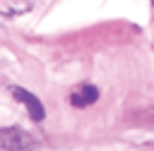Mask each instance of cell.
I'll return each mask as SVG.
<instances>
[{
  "label": "cell",
  "mask_w": 154,
  "mask_h": 151,
  "mask_svg": "<svg viewBox=\"0 0 154 151\" xmlns=\"http://www.w3.org/2000/svg\"><path fill=\"white\" fill-rule=\"evenodd\" d=\"M10 91H12V96H14L17 101H22V103L29 108V115H31L36 122H41V120H43V115H46L43 103H41V101H38L31 91H26V89H22V86H12Z\"/></svg>",
  "instance_id": "cell-2"
},
{
  "label": "cell",
  "mask_w": 154,
  "mask_h": 151,
  "mask_svg": "<svg viewBox=\"0 0 154 151\" xmlns=\"http://www.w3.org/2000/svg\"><path fill=\"white\" fill-rule=\"evenodd\" d=\"M36 141L29 132H24L22 127H2L0 129V146L5 151H26L31 149Z\"/></svg>",
  "instance_id": "cell-1"
},
{
  "label": "cell",
  "mask_w": 154,
  "mask_h": 151,
  "mask_svg": "<svg viewBox=\"0 0 154 151\" xmlns=\"http://www.w3.org/2000/svg\"><path fill=\"white\" fill-rule=\"evenodd\" d=\"M96 98H99V89L91 86V84H82L70 93V103L75 108H87V105L96 103Z\"/></svg>",
  "instance_id": "cell-3"
}]
</instances>
